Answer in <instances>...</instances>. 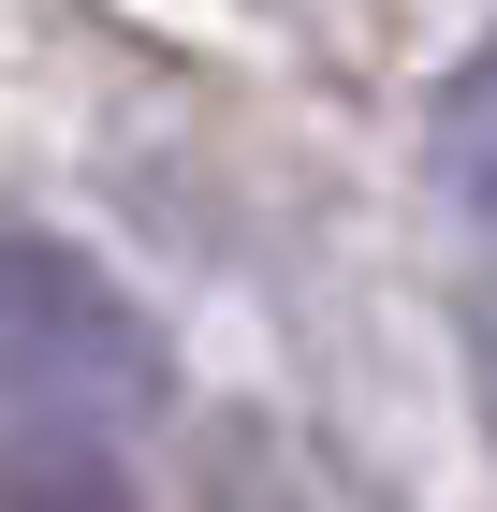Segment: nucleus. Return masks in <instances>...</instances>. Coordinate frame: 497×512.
Returning <instances> with one entry per match:
<instances>
[{
    "mask_svg": "<svg viewBox=\"0 0 497 512\" xmlns=\"http://www.w3.org/2000/svg\"><path fill=\"white\" fill-rule=\"evenodd\" d=\"M0 395L15 410H88V425H132L176 395V337L103 249L44 235V220H0Z\"/></svg>",
    "mask_w": 497,
    "mask_h": 512,
    "instance_id": "1",
    "label": "nucleus"
},
{
    "mask_svg": "<svg viewBox=\"0 0 497 512\" xmlns=\"http://www.w3.org/2000/svg\"><path fill=\"white\" fill-rule=\"evenodd\" d=\"M0 512H147V498L88 410H15L0 425Z\"/></svg>",
    "mask_w": 497,
    "mask_h": 512,
    "instance_id": "2",
    "label": "nucleus"
},
{
    "mask_svg": "<svg viewBox=\"0 0 497 512\" xmlns=\"http://www.w3.org/2000/svg\"><path fill=\"white\" fill-rule=\"evenodd\" d=\"M424 176H439L468 220H497V30L468 44L454 74H439V103H424Z\"/></svg>",
    "mask_w": 497,
    "mask_h": 512,
    "instance_id": "3",
    "label": "nucleus"
},
{
    "mask_svg": "<svg viewBox=\"0 0 497 512\" xmlns=\"http://www.w3.org/2000/svg\"><path fill=\"white\" fill-rule=\"evenodd\" d=\"M468 395L497 425V220H483V278H468Z\"/></svg>",
    "mask_w": 497,
    "mask_h": 512,
    "instance_id": "4",
    "label": "nucleus"
}]
</instances>
